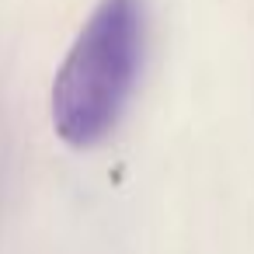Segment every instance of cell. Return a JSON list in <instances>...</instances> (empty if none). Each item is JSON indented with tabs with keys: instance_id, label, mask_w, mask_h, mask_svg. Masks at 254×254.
Here are the masks:
<instances>
[{
	"instance_id": "1",
	"label": "cell",
	"mask_w": 254,
	"mask_h": 254,
	"mask_svg": "<svg viewBox=\"0 0 254 254\" xmlns=\"http://www.w3.org/2000/svg\"><path fill=\"white\" fill-rule=\"evenodd\" d=\"M143 60V4L101 0L53 84V126L70 146H94L119 122Z\"/></svg>"
}]
</instances>
